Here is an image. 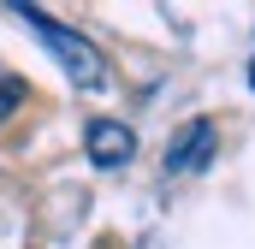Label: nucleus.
I'll use <instances>...</instances> for the list:
<instances>
[{"instance_id": "1", "label": "nucleus", "mask_w": 255, "mask_h": 249, "mask_svg": "<svg viewBox=\"0 0 255 249\" xmlns=\"http://www.w3.org/2000/svg\"><path fill=\"white\" fill-rule=\"evenodd\" d=\"M18 18H30V24H36V36L60 54V65H65V77H71V83H83V89H107V60H101V48H95L89 36L65 30L60 18H48L42 6H18Z\"/></svg>"}, {"instance_id": "2", "label": "nucleus", "mask_w": 255, "mask_h": 249, "mask_svg": "<svg viewBox=\"0 0 255 249\" xmlns=\"http://www.w3.org/2000/svg\"><path fill=\"white\" fill-rule=\"evenodd\" d=\"M83 154H89V166L119 172V166L136 160V130L125 119H89L83 124Z\"/></svg>"}, {"instance_id": "3", "label": "nucleus", "mask_w": 255, "mask_h": 249, "mask_svg": "<svg viewBox=\"0 0 255 249\" xmlns=\"http://www.w3.org/2000/svg\"><path fill=\"white\" fill-rule=\"evenodd\" d=\"M214 148H220V124L214 119H190L172 142H166V172H202L208 160H214Z\"/></svg>"}, {"instance_id": "4", "label": "nucleus", "mask_w": 255, "mask_h": 249, "mask_svg": "<svg viewBox=\"0 0 255 249\" xmlns=\"http://www.w3.org/2000/svg\"><path fill=\"white\" fill-rule=\"evenodd\" d=\"M18 101H24V83H18V77H0V119H6Z\"/></svg>"}, {"instance_id": "5", "label": "nucleus", "mask_w": 255, "mask_h": 249, "mask_svg": "<svg viewBox=\"0 0 255 249\" xmlns=\"http://www.w3.org/2000/svg\"><path fill=\"white\" fill-rule=\"evenodd\" d=\"M250 89H255V65H250Z\"/></svg>"}]
</instances>
